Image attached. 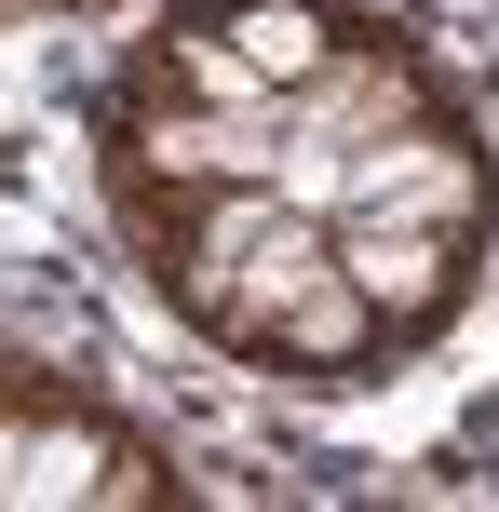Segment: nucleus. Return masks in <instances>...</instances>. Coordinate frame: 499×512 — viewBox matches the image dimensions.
<instances>
[{"label":"nucleus","mask_w":499,"mask_h":512,"mask_svg":"<svg viewBox=\"0 0 499 512\" xmlns=\"http://www.w3.org/2000/svg\"><path fill=\"white\" fill-rule=\"evenodd\" d=\"M95 176H108V216H122L149 297L176 310L203 351H230V364L257 351V324L324 270V203H297V189H270V176H189V162L135 149L122 122H95Z\"/></svg>","instance_id":"obj_1"},{"label":"nucleus","mask_w":499,"mask_h":512,"mask_svg":"<svg viewBox=\"0 0 499 512\" xmlns=\"http://www.w3.org/2000/svg\"><path fill=\"white\" fill-rule=\"evenodd\" d=\"M68 499L81 512H162V499H189V472L135 418L0 364V512H68Z\"/></svg>","instance_id":"obj_2"},{"label":"nucleus","mask_w":499,"mask_h":512,"mask_svg":"<svg viewBox=\"0 0 499 512\" xmlns=\"http://www.w3.org/2000/svg\"><path fill=\"white\" fill-rule=\"evenodd\" d=\"M324 256L378 297L392 351H432V337L473 310V270H486V230H432V216H392V203H351L324 216Z\"/></svg>","instance_id":"obj_3"},{"label":"nucleus","mask_w":499,"mask_h":512,"mask_svg":"<svg viewBox=\"0 0 499 512\" xmlns=\"http://www.w3.org/2000/svg\"><path fill=\"white\" fill-rule=\"evenodd\" d=\"M243 364H257V378H297V391H351V378H378V364H405V351H392V324H378V297L324 256V270L257 324Z\"/></svg>","instance_id":"obj_4"},{"label":"nucleus","mask_w":499,"mask_h":512,"mask_svg":"<svg viewBox=\"0 0 499 512\" xmlns=\"http://www.w3.org/2000/svg\"><path fill=\"white\" fill-rule=\"evenodd\" d=\"M203 14L230 27V54L270 81V95H324V81L392 27V14H365V0H203Z\"/></svg>","instance_id":"obj_5"}]
</instances>
